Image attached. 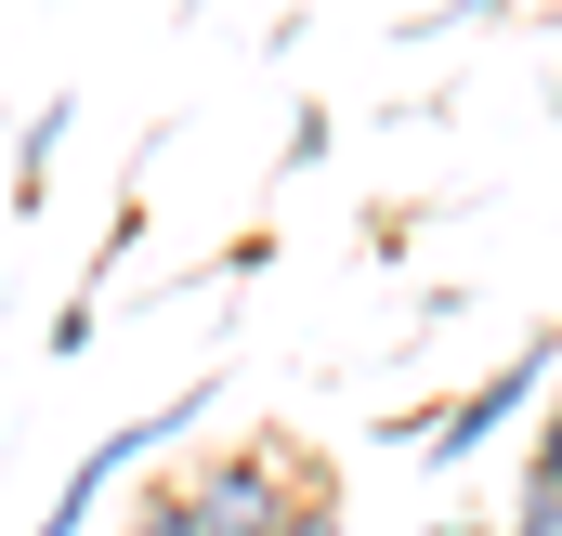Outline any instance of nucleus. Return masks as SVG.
<instances>
[{"label":"nucleus","mask_w":562,"mask_h":536,"mask_svg":"<svg viewBox=\"0 0 562 536\" xmlns=\"http://www.w3.org/2000/svg\"><path fill=\"white\" fill-rule=\"evenodd\" d=\"M288 445H236V458H210V471H183V498H196V524L210 536H276V498H288Z\"/></svg>","instance_id":"3"},{"label":"nucleus","mask_w":562,"mask_h":536,"mask_svg":"<svg viewBox=\"0 0 562 536\" xmlns=\"http://www.w3.org/2000/svg\"><path fill=\"white\" fill-rule=\"evenodd\" d=\"M119 536H210V524H196V498H183V484L157 471V484L132 498V524H119Z\"/></svg>","instance_id":"5"},{"label":"nucleus","mask_w":562,"mask_h":536,"mask_svg":"<svg viewBox=\"0 0 562 536\" xmlns=\"http://www.w3.org/2000/svg\"><path fill=\"white\" fill-rule=\"evenodd\" d=\"M550 380H562V340L537 327V340H524L510 367H484L471 393H445V405H431V432H419V445L445 458V471H458V458H484V445H497L510 418H537V405H550Z\"/></svg>","instance_id":"2"},{"label":"nucleus","mask_w":562,"mask_h":536,"mask_svg":"<svg viewBox=\"0 0 562 536\" xmlns=\"http://www.w3.org/2000/svg\"><path fill=\"white\" fill-rule=\"evenodd\" d=\"M497 536H562V498H550V484H524V498H510V524H497Z\"/></svg>","instance_id":"8"},{"label":"nucleus","mask_w":562,"mask_h":536,"mask_svg":"<svg viewBox=\"0 0 562 536\" xmlns=\"http://www.w3.org/2000/svg\"><path fill=\"white\" fill-rule=\"evenodd\" d=\"M431 536H497V524H431Z\"/></svg>","instance_id":"9"},{"label":"nucleus","mask_w":562,"mask_h":536,"mask_svg":"<svg viewBox=\"0 0 562 536\" xmlns=\"http://www.w3.org/2000/svg\"><path fill=\"white\" fill-rule=\"evenodd\" d=\"M524 484H550V498H562V393L537 405V458H524Z\"/></svg>","instance_id":"7"},{"label":"nucleus","mask_w":562,"mask_h":536,"mask_svg":"<svg viewBox=\"0 0 562 536\" xmlns=\"http://www.w3.org/2000/svg\"><path fill=\"white\" fill-rule=\"evenodd\" d=\"M53 157H66V105H40V119L13 132V197H26V210L53 197Z\"/></svg>","instance_id":"4"},{"label":"nucleus","mask_w":562,"mask_h":536,"mask_svg":"<svg viewBox=\"0 0 562 536\" xmlns=\"http://www.w3.org/2000/svg\"><path fill=\"white\" fill-rule=\"evenodd\" d=\"M276 536H340V498H327L314 471H288V498H276Z\"/></svg>","instance_id":"6"},{"label":"nucleus","mask_w":562,"mask_h":536,"mask_svg":"<svg viewBox=\"0 0 562 536\" xmlns=\"http://www.w3.org/2000/svg\"><path fill=\"white\" fill-rule=\"evenodd\" d=\"M196 418H210V380H196V393H157L144 418H119V432H92V445H79V471H66V498H53L26 536H92V511L132 484L144 458H170V432H196Z\"/></svg>","instance_id":"1"}]
</instances>
